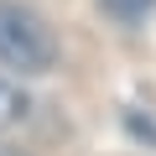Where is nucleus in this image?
<instances>
[{
    "label": "nucleus",
    "instance_id": "f03ea898",
    "mask_svg": "<svg viewBox=\"0 0 156 156\" xmlns=\"http://www.w3.org/2000/svg\"><path fill=\"white\" fill-rule=\"evenodd\" d=\"M151 5H156V0H99V11H104L109 21H120V26H135Z\"/></svg>",
    "mask_w": 156,
    "mask_h": 156
},
{
    "label": "nucleus",
    "instance_id": "7ed1b4c3",
    "mask_svg": "<svg viewBox=\"0 0 156 156\" xmlns=\"http://www.w3.org/2000/svg\"><path fill=\"white\" fill-rule=\"evenodd\" d=\"M21 109H26V99H21V89L16 83H5V78H0V135H5L16 120H21Z\"/></svg>",
    "mask_w": 156,
    "mask_h": 156
},
{
    "label": "nucleus",
    "instance_id": "f257e3e1",
    "mask_svg": "<svg viewBox=\"0 0 156 156\" xmlns=\"http://www.w3.org/2000/svg\"><path fill=\"white\" fill-rule=\"evenodd\" d=\"M0 62L21 68V73H47L57 62L52 26L21 0H0Z\"/></svg>",
    "mask_w": 156,
    "mask_h": 156
}]
</instances>
